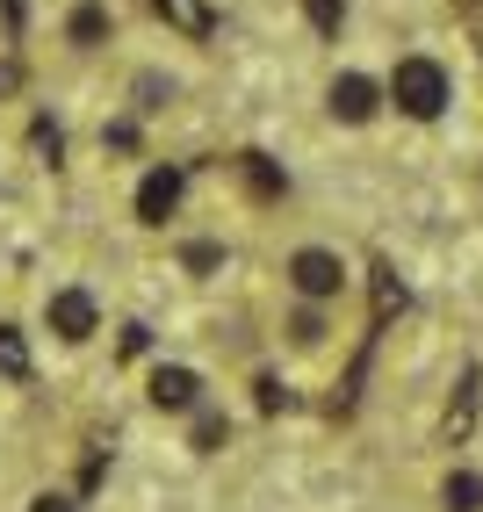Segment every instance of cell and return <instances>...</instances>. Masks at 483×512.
<instances>
[{
  "instance_id": "cell-1",
  "label": "cell",
  "mask_w": 483,
  "mask_h": 512,
  "mask_svg": "<svg viewBox=\"0 0 483 512\" xmlns=\"http://www.w3.org/2000/svg\"><path fill=\"white\" fill-rule=\"evenodd\" d=\"M390 101L404 116H419V123H433L440 109H447V73L433 58H397V73H390Z\"/></svg>"
},
{
  "instance_id": "cell-2",
  "label": "cell",
  "mask_w": 483,
  "mask_h": 512,
  "mask_svg": "<svg viewBox=\"0 0 483 512\" xmlns=\"http://www.w3.org/2000/svg\"><path fill=\"white\" fill-rule=\"evenodd\" d=\"M289 289L303 303H332L339 289H347V260L325 253V246H303V253H289Z\"/></svg>"
},
{
  "instance_id": "cell-3",
  "label": "cell",
  "mask_w": 483,
  "mask_h": 512,
  "mask_svg": "<svg viewBox=\"0 0 483 512\" xmlns=\"http://www.w3.org/2000/svg\"><path fill=\"white\" fill-rule=\"evenodd\" d=\"M181 166H152L145 181H137V224H166L174 217V202H181Z\"/></svg>"
},
{
  "instance_id": "cell-4",
  "label": "cell",
  "mask_w": 483,
  "mask_h": 512,
  "mask_svg": "<svg viewBox=\"0 0 483 512\" xmlns=\"http://www.w3.org/2000/svg\"><path fill=\"white\" fill-rule=\"evenodd\" d=\"M375 109H383V87H375L368 73H339L332 80V116L339 123H368Z\"/></svg>"
},
{
  "instance_id": "cell-5",
  "label": "cell",
  "mask_w": 483,
  "mask_h": 512,
  "mask_svg": "<svg viewBox=\"0 0 483 512\" xmlns=\"http://www.w3.org/2000/svg\"><path fill=\"white\" fill-rule=\"evenodd\" d=\"M94 318H101V311H94L87 289H58V296H51V332H58V339H87Z\"/></svg>"
},
{
  "instance_id": "cell-6",
  "label": "cell",
  "mask_w": 483,
  "mask_h": 512,
  "mask_svg": "<svg viewBox=\"0 0 483 512\" xmlns=\"http://www.w3.org/2000/svg\"><path fill=\"white\" fill-rule=\"evenodd\" d=\"M152 8L166 15V29H181V37H217V8H210V0H152Z\"/></svg>"
},
{
  "instance_id": "cell-7",
  "label": "cell",
  "mask_w": 483,
  "mask_h": 512,
  "mask_svg": "<svg viewBox=\"0 0 483 512\" xmlns=\"http://www.w3.org/2000/svg\"><path fill=\"white\" fill-rule=\"evenodd\" d=\"M195 390H202L195 368H159V375H152V404H159V412H188Z\"/></svg>"
},
{
  "instance_id": "cell-8",
  "label": "cell",
  "mask_w": 483,
  "mask_h": 512,
  "mask_svg": "<svg viewBox=\"0 0 483 512\" xmlns=\"http://www.w3.org/2000/svg\"><path fill=\"white\" fill-rule=\"evenodd\" d=\"M238 174H246V188H253L260 202H274V195L289 188V174H282V166H274L267 152H238Z\"/></svg>"
},
{
  "instance_id": "cell-9",
  "label": "cell",
  "mask_w": 483,
  "mask_h": 512,
  "mask_svg": "<svg viewBox=\"0 0 483 512\" xmlns=\"http://www.w3.org/2000/svg\"><path fill=\"white\" fill-rule=\"evenodd\" d=\"M440 505H447V512H483V476H476V469H447Z\"/></svg>"
},
{
  "instance_id": "cell-10",
  "label": "cell",
  "mask_w": 483,
  "mask_h": 512,
  "mask_svg": "<svg viewBox=\"0 0 483 512\" xmlns=\"http://www.w3.org/2000/svg\"><path fill=\"white\" fill-rule=\"evenodd\" d=\"M469 419H476V375H462V397L447 404V419H440V440H462V433H469Z\"/></svg>"
},
{
  "instance_id": "cell-11",
  "label": "cell",
  "mask_w": 483,
  "mask_h": 512,
  "mask_svg": "<svg viewBox=\"0 0 483 512\" xmlns=\"http://www.w3.org/2000/svg\"><path fill=\"white\" fill-rule=\"evenodd\" d=\"M0 375H8V383H29V347H22L15 325H0Z\"/></svg>"
},
{
  "instance_id": "cell-12",
  "label": "cell",
  "mask_w": 483,
  "mask_h": 512,
  "mask_svg": "<svg viewBox=\"0 0 483 512\" xmlns=\"http://www.w3.org/2000/svg\"><path fill=\"white\" fill-rule=\"evenodd\" d=\"M101 37H109V8H101V0H87V8L73 15V44H80V51H94Z\"/></svg>"
},
{
  "instance_id": "cell-13",
  "label": "cell",
  "mask_w": 483,
  "mask_h": 512,
  "mask_svg": "<svg viewBox=\"0 0 483 512\" xmlns=\"http://www.w3.org/2000/svg\"><path fill=\"white\" fill-rule=\"evenodd\" d=\"M390 311H404V282L390 267H375V325H390Z\"/></svg>"
},
{
  "instance_id": "cell-14",
  "label": "cell",
  "mask_w": 483,
  "mask_h": 512,
  "mask_svg": "<svg viewBox=\"0 0 483 512\" xmlns=\"http://www.w3.org/2000/svg\"><path fill=\"white\" fill-rule=\"evenodd\" d=\"M303 15H310V29H318V37H339V0H303Z\"/></svg>"
},
{
  "instance_id": "cell-15",
  "label": "cell",
  "mask_w": 483,
  "mask_h": 512,
  "mask_svg": "<svg viewBox=\"0 0 483 512\" xmlns=\"http://www.w3.org/2000/svg\"><path fill=\"white\" fill-rule=\"evenodd\" d=\"M174 101V80H159V73H137V109H166Z\"/></svg>"
},
{
  "instance_id": "cell-16",
  "label": "cell",
  "mask_w": 483,
  "mask_h": 512,
  "mask_svg": "<svg viewBox=\"0 0 483 512\" xmlns=\"http://www.w3.org/2000/svg\"><path fill=\"white\" fill-rule=\"evenodd\" d=\"M29 152H37V159H65V138H58V123H37V130H29Z\"/></svg>"
},
{
  "instance_id": "cell-17",
  "label": "cell",
  "mask_w": 483,
  "mask_h": 512,
  "mask_svg": "<svg viewBox=\"0 0 483 512\" xmlns=\"http://www.w3.org/2000/svg\"><path fill=\"white\" fill-rule=\"evenodd\" d=\"M224 433H231V426H224V419L210 412V419H202V426H195V448H202V455H210V448H224Z\"/></svg>"
},
{
  "instance_id": "cell-18",
  "label": "cell",
  "mask_w": 483,
  "mask_h": 512,
  "mask_svg": "<svg viewBox=\"0 0 483 512\" xmlns=\"http://www.w3.org/2000/svg\"><path fill=\"white\" fill-rule=\"evenodd\" d=\"M296 339H303V347H318V339H325V318L318 311H296V325H289Z\"/></svg>"
},
{
  "instance_id": "cell-19",
  "label": "cell",
  "mask_w": 483,
  "mask_h": 512,
  "mask_svg": "<svg viewBox=\"0 0 483 512\" xmlns=\"http://www.w3.org/2000/svg\"><path fill=\"white\" fill-rule=\"evenodd\" d=\"M181 260H188V267H195V275H210V267H217V260H224V246H188V253H181Z\"/></svg>"
},
{
  "instance_id": "cell-20",
  "label": "cell",
  "mask_w": 483,
  "mask_h": 512,
  "mask_svg": "<svg viewBox=\"0 0 483 512\" xmlns=\"http://www.w3.org/2000/svg\"><path fill=\"white\" fill-rule=\"evenodd\" d=\"M282 404H289V390L274 383V375H260V412H282Z\"/></svg>"
},
{
  "instance_id": "cell-21",
  "label": "cell",
  "mask_w": 483,
  "mask_h": 512,
  "mask_svg": "<svg viewBox=\"0 0 483 512\" xmlns=\"http://www.w3.org/2000/svg\"><path fill=\"white\" fill-rule=\"evenodd\" d=\"M101 145H109V152H130L137 130H130V123H109V130H101Z\"/></svg>"
},
{
  "instance_id": "cell-22",
  "label": "cell",
  "mask_w": 483,
  "mask_h": 512,
  "mask_svg": "<svg viewBox=\"0 0 483 512\" xmlns=\"http://www.w3.org/2000/svg\"><path fill=\"white\" fill-rule=\"evenodd\" d=\"M0 37H22V0H0Z\"/></svg>"
},
{
  "instance_id": "cell-23",
  "label": "cell",
  "mask_w": 483,
  "mask_h": 512,
  "mask_svg": "<svg viewBox=\"0 0 483 512\" xmlns=\"http://www.w3.org/2000/svg\"><path fill=\"white\" fill-rule=\"evenodd\" d=\"M29 512H73V498H58V491H51V498H37Z\"/></svg>"
}]
</instances>
